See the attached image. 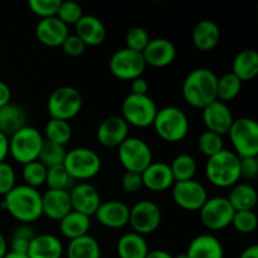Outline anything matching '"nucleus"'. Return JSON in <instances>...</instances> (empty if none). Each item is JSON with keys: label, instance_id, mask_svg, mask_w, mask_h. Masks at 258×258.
I'll return each mask as SVG.
<instances>
[{"label": "nucleus", "instance_id": "nucleus-34", "mask_svg": "<svg viewBox=\"0 0 258 258\" xmlns=\"http://www.w3.org/2000/svg\"><path fill=\"white\" fill-rule=\"evenodd\" d=\"M44 140L66 146L72 139V127L70 122L57 118H49L44 127Z\"/></svg>", "mask_w": 258, "mask_h": 258}, {"label": "nucleus", "instance_id": "nucleus-54", "mask_svg": "<svg viewBox=\"0 0 258 258\" xmlns=\"http://www.w3.org/2000/svg\"><path fill=\"white\" fill-rule=\"evenodd\" d=\"M8 252H9V249H8L7 239H5L4 234L0 233V258H4Z\"/></svg>", "mask_w": 258, "mask_h": 258}, {"label": "nucleus", "instance_id": "nucleus-18", "mask_svg": "<svg viewBox=\"0 0 258 258\" xmlns=\"http://www.w3.org/2000/svg\"><path fill=\"white\" fill-rule=\"evenodd\" d=\"M70 197L71 203H72V211L88 217L95 216L96 211L102 202L98 189L87 181L73 185L70 190Z\"/></svg>", "mask_w": 258, "mask_h": 258}, {"label": "nucleus", "instance_id": "nucleus-49", "mask_svg": "<svg viewBox=\"0 0 258 258\" xmlns=\"http://www.w3.org/2000/svg\"><path fill=\"white\" fill-rule=\"evenodd\" d=\"M130 90L133 95H139V96H145L149 92V83L145 78L141 76V77L135 78L134 81H131Z\"/></svg>", "mask_w": 258, "mask_h": 258}, {"label": "nucleus", "instance_id": "nucleus-28", "mask_svg": "<svg viewBox=\"0 0 258 258\" xmlns=\"http://www.w3.org/2000/svg\"><path fill=\"white\" fill-rule=\"evenodd\" d=\"M232 73L241 82L252 81L258 75V53L254 49H243L237 53L232 62Z\"/></svg>", "mask_w": 258, "mask_h": 258}, {"label": "nucleus", "instance_id": "nucleus-39", "mask_svg": "<svg viewBox=\"0 0 258 258\" xmlns=\"http://www.w3.org/2000/svg\"><path fill=\"white\" fill-rule=\"evenodd\" d=\"M198 149L202 155L212 158L224 149L223 138L211 131H204L198 139Z\"/></svg>", "mask_w": 258, "mask_h": 258}, {"label": "nucleus", "instance_id": "nucleus-40", "mask_svg": "<svg viewBox=\"0 0 258 258\" xmlns=\"http://www.w3.org/2000/svg\"><path fill=\"white\" fill-rule=\"evenodd\" d=\"M34 232L28 224L18 227L10 239V251L15 252V253L27 254L30 242L34 238Z\"/></svg>", "mask_w": 258, "mask_h": 258}, {"label": "nucleus", "instance_id": "nucleus-51", "mask_svg": "<svg viewBox=\"0 0 258 258\" xmlns=\"http://www.w3.org/2000/svg\"><path fill=\"white\" fill-rule=\"evenodd\" d=\"M9 155V138L0 133V163H4Z\"/></svg>", "mask_w": 258, "mask_h": 258}, {"label": "nucleus", "instance_id": "nucleus-27", "mask_svg": "<svg viewBox=\"0 0 258 258\" xmlns=\"http://www.w3.org/2000/svg\"><path fill=\"white\" fill-rule=\"evenodd\" d=\"M28 126V113L20 106L10 102L0 108V133L10 138Z\"/></svg>", "mask_w": 258, "mask_h": 258}, {"label": "nucleus", "instance_id": "nucleus-11", "mask_svg": "<svg viewBox=\"0 0 258 258\" xmlns=\"http://www.w3.org/2000/svg\"><path fill=\"white\" fill-rule=\"evenodd\" d=\"M234 209L227 197H213L207 199L199 209L201 222L209 231H222L231 226Z\"/></svg>", "mask_w": 258, "mask_h": 258}, {"label": "nucleus", "instance_id": "nucleus-16", "mask_svg": "<svg viewBox=\"0 0 258 258\" xmlns=\"http://www.w3.org/2000/svg\"><path fill=\"white\" fill-rule=\"evenodd\" d=\"M175 44L166 38L150 39L145 49L141 52L146 66L154 68H164L170 66L176 58Z\"/></svg>", "mask_w": 258, "mask_h": 258}, {"label": "nucleus", "instance_id": "nucleus-36", "mask_svg": "<svg viewBox=\"0 0 258 258\" xmlns=\"http://www.w3.org/2000/svg\"><path fill=\"white\" fill-rule=\"evenodd\" d=\"M45 184L48 189L53 190H66L70 191L72 186L75 185V180L72 176L68 174L63 164L47 168V178H45Z\"/></svg>", "mask_w": 258, "mask_h": 258}, {"label": "nucleus", "instance_id": "nucleus-3", "mask_svg": "<svg viewBox=\"0 0 258 258\" xmlns=\"http://www.w3.org/2000/svg\"><path fill=\"white\" fill-rule=\"evenodd\" d=\"M206 176L217 188H232L241 179L239 158L232 150L223 149L221 153L208 159Z\"/></svg>", "mask_w": 258, "mask_h": 258}, {"label": "nucleus", "instance_id": "nucleus-41", "mask_svg": "<svg viewBox=\"0 0 258 258\" xmlns=\"http://www.w3.org/2000/svg\"><path fill=\"white\" fill-rule=\"evenodd\" d=\"M231 226L242 234H251L257 229L258 218L253 211L234 212Z\"/></svg>", "mask_w": 258, "mask_h": 258}, {"label": "nucleus", "instance_id": "nucleus-53", "mask_svg": "<svg viewBox=\"0 0 258 258\" xmlns=\"http://www.w3.org/2000/svg\"><path fill=\"white\" fill-rule=\"evenodd\" d=\"M145 258H174V256L164 249H154V251H149Z\"/></svg>", "mask_w": 258, "mask_h": 258}, {"label": "nucleus", "instance_id": "nucleus-7", "mask_svg": "<svg viewBox=\"0 0 258 258\" xmlns=\"http://www.w3.org/2000/svg\"><path fill=\"white\" fill-rule=\"evenodd\" d=\"M44 138L33 126H25L9 138V155L22 165L38 160Z\"/></svg>", "mask_w": 258, "mask_h": 258}, {"label": "nucleus", "instance_id": "nucleus-52", "mask_svg": "<svg viewBox=\"0 0 258 258\" xmlns=\"http://www.w3.org/2000/svg\"><path fill=\"white\" fill-rule=\"evenodd\" d=\"M239 258H258V246L257 244H252V246L247 247L243 249Z\"/></svg>", "mask_w": 258, "mask_h": 258}, {"label": "nucleus", "instance_id": "nucleus-19", "mask_svg": "<svg viewBox=\"0 0 258 258\" xmlns=\"http://www.w3.org/2000/svg\"><path fill=\"white\" fill-rule=\"evenodd\" d=\"M130 207L121 201L101 202L95 217L102 227L110 229H121L128 224Z\"/></svg>", "mask_w": 258, "mask_h": 258}, {"label": "nucleus", "instance_id": "nucleus-5", "mask_svg": "<svg viewBox=\"0 0 258 258\" xmlns=\"http://www.w3.org/2000/svg\"><path fill=\"white\" fill-rule=\"evenodd\" d=\"M63 166L72 176L73 180L83 183L98 175L102 161L95 150L81 146V148L71 149L67 151Z\"/></svg>", "mask_w": 258, "mask_h": 258}, {"label": "nucleus", "instance_id": "nucleus-24", "mask_svg": "<svg viewBox=\"0 0 258 258\" xmlns=\"http://www.w3.org/2000/svg\"><path fill=\"white\" fill-rule=\"evenodd\" d=\"M221 40V28L214 20L203 19L197 23L191 32V42L201 52H211Z\"/></svg>", "mask_w": 258, "mask_h": 258}, {"label": "nucleus", "instance_id": "nucleus-12", "mask_svg": "<svg viewBox=\"0 0 258 258\" xmlns=\"http://www.w3.org/2000/svg\"><path fill=\"white\" fill-rule=\"evenodd\" d=\"M161 209L155 202L144 199L138 202L135 206L130 208L128 216V224L133 228V232L145 237L146 234H151L160 227Z\"/></svg>", "mask_w": 258, "mask_h": 258}, {"label": "nucleus", "instance_id": "nucleus-38", "mask_svg": "<svg viewBox=\"0 0 258 258\" xmlns=\"http://www.w3.org/2000/svg\"><path fill=\"white\" fill-rule=\"evenodd\" d=\"M22 176L23 180H24V185L37 189L38 186H42L43 184H45L47 168L40 161H32V163L23 165Z\"/></svg>", "mask_w": 258, "mask_h": 258}, {"label": "nucleus", "instance_id": "nucleus-10", "mask_svg": "<svg viewBox=\"0 0 258 258\" xmlns=\"http://www.w3.org/2000/svg\"><path fill=\"white\" fill-rule=\"evenodd\" d=\"M118 161L126 171L141 174L153 163V151L140 138L128 136L117 148Z\"/></svg>", "mask_w": 258, "mask_h": 258}, {"label": "nucleus", "instance_id": "nucleus-29", "mask_svg": "<svg viewBox=\"0 0 258 258\" xmlns=\"http://www.w3.org/2000/svg\"><path fill=\"white\" fill-rule=\"evenodd\" d=\"M116 249L120 258H145L150 251L145 237L135 232L122 234L118 238Z\"/></svg>", "mask_w": 258, "mask_h": 258}, {"label": "nucleus", "instance_id": "nucleus-13", "mask_svg": "<svg viewBox=\"0 0 258 258\" xmlns=\"http://www.w3.org/2000/svg\"><path fill=\"white\" fill-rule=\"evenodd\" d=\"M108 67L117 80L134 81L143 76L146 64L141 53L121 48L111 55Z\"/></svg>", "mask_w": 258, "mask_h": 258}, {"label": "nucleus", "instance_id": "nucleus-57", "mask_svg": "<svg viewBox=\"0 0 258 258\" xmlns=\"http://www.w3.org/2000/svg\"><path fill=\"white\" fill-rule=\"evenodd\" d=\"M101 258H102V257H101Z\"/></svg>", "mask_w": 258, "mask_h": 258}, {"label": "nucleus", "instance_id": "nucleus-32", "mask_svg": "<svg viewBox=\"0 0 258 258\" xmlns=\"http://www.w3.org/2000/svg\"><path fill=\"white\" fill-rule=\"evenodd\" d=\"M67 258H101L100 243L90 234L72 239L67 247Z\"/></svg>", "mask_w": 258, "mask_h": 258}, {"label": "nucleus", "instance_id": "nucleus-30", "mask_svg": "<svg viewBox=\"0 0 258 258\" xmlns=\"http://www.w3.org/2000/svg\"><path fill=\"white\" fill-rule=\"evenodd\" d=\"M58 223H59V231L62 236L72 241V239L88 234L91 228V217L72 211Z\"/></svg>", "mask_w": 258, "mask_h": 258}, {"label": "nucleus", "instance_id": "nucleus-20", "mask_svg": "<svg viewBox=\"0 0 258 258\" xmlns=\"http://www.w3.org/2000/svg\"><path fill=\"white\" fill-rule=\"evenodd\" d=\"M141 179H143L144 188L156 193L168 190L175 183L170 166L163 161H153L141 173Z\"/></svg>", "mask_w": 258, "mask_h": 258}, {"label": "nucleus", "instance_id": "nucleus-26", "mask_svg": "<svg viewBox=\"0 0 258 258\" xmlns=\"http://www.w3.org/2000/svg\"><path fill=\"white\" fill-rule=\"evenodd\" d=\"M185 253L188 258H223L224 249L213 234H199L191 239Z\"/></svg>", "mask_w": 258, "mask_h": 258}, {"label": "nucleus", "instance_id": "nucleus-47", "mask_svg": "<svg viewBox=\"0 0 258 258\" xmlns=\"http://www.w3.org/2000/svg\"><path fill=\"white\" fill-rule=\"evenodd\" d=\"M121 186H122L123 191L128 194L138 193L141 188H144L141 174L133 173V171H125L122 179H121Z\"/></svg>", "mask_w": 258, "mask_h": 258}, {"label": "nucleus", "instance_id": "nucleus-46", "mask_svg": "<svg viewBox=\"0 0 258 258\" xmlns=\"http://www.w3.org/2000/svg\"><path fill=\"white\" fill-rule=\"evenodd\" d=\"M60 48H62L63 52L67 55H70V57H80V55H82L83 53H85L87 47H86L85 43H83L77 35L70 34L66 38V40L63 42V44L60 45Z\"/></svg>", "mask_w": 258, "mask_h": 258}, {"label": "nucleus", "instance_id": "nucleus-15", "mask_svg": "<svg viewBox=\"0 0 258 258\" xmlns=\"http://www.w3.org/2000/svg\"><path fill=\"white\" fill-rule=\"evenodd\" d=\"M202 120L207 131L223 136L228 134L234 117L227 103L216 100L202 110Z\"/></svg>", "mask_w": 258, "mask_h": 258}, {"label": "nucleus", "instance_id": "nucleus-14", "mask_svg": "<svg viewBox=\"0 0 258 258\" xmlns=\"http://www.w3.org/2000/svg\"><path fill=\"white\" fill-rule=\"evenodd\" d=\"M171 198L179 208L188 212H199L208 199L206 186L196 179L175 181L171 186Z\"/></svg>", "mask_w": 258, "mask_h": 258}, {"label": "nucleus", "instance_id": "nucleus-1", "mask_svg": "<svg viewBox=\"0 0 258 258\" xmlns=\"http://www.w3.org/2000/svg\"><path fill=\"white\" fill-rule=\"evenodd\" d=\"M2 206L13 218L23 224L33 223L43 216L42 194L24 184L15 185L4 197Z\"/></svg>", "mask_w": 258, "mask_h": 258}, {"label": "nucleus", "instance_id": "nucleus-56", "mask_svg": "<svg viewBox=\"0 0 258 258\" xmlns=\"http://www.w3.org/2000/svg\"><path fill=\"white\" fill-rule=\"evenodd\" d=\"M174 258H188V254H186L185 252H183V253H179L176 254V256H174Z\"/></svg>", "mask_w": 258, "mask_h": 258}, {"label": "nucleus", "instance_id": "nucleus-9", "mask_svg": "<svg viewBox=\"0 0 258 258\" xmlns=\"http://www.w3.org/2000/svg\"><path fill=\"white\" fill-rule=\"evenodd\" d=\"M158 110L155 101L149 95L139 96L130 93L122 101L121 117L127 122L128 126L145 128L153 126Z\"/></svg>", "mask_w": 258, "mask_h": 258}, {"label": "nucleus", "instance_id": "nucleus-21", "mask_svg": "<svg viewBox=\"0 0 258 258\" xmlns=\"http://www.w3.org/2000/svg\"><path fill=\"white\" fill-rule=\"evenodd\" d=\"M68 35V27L57 17L40 19L35 25V37L45 47H60Z\"/></svg>", "mask_w": 258, "mask_h": 258}, {"label": "nucleus", "instance_id": "nucleus-22", "mask_svg": "<svg viewBox=\"0 0 258 258\" xmlns=\"http://www.w3.org/2000/svg\"><path fill=\"white\" fill-rule=\"evenodd\" d=\"M75 27L76 35L85 43L86 47H97L107 38V28L95 15H83Z\"/></svg>", "mask_w": 258, "mask_h": 258}, {"label": "nucleus", "instance_id": "nucleus-6", "mask_svg": "<svg viewBox=\"0 0 258 258\" xmlns=\"http://www.w3.org/2000/svg\"><path fill=\"white\" fill-rule=\"evenodd\" d=\"M233 153L242 158L258 156V123L251 117L234 118L228 131Z\"/></svg>", "mask_w": 258, "mask_h": 258}, {"label": "nucleus", "instance_id": "nucleus-8", "mask_svg": "<svg viewBox=\"0 0 258 258\" xmlns=\"http://www.w3.org/2000/svg\"><path fill=\"white\" fill-rule=\"evenodd\" d=\"M83 98L80 91L71 86H62L53 91L47 101V110L50 118L70 121L81 112Z\"/></svg>", "mask_w": 258, "mask_h": 258}, {"label": "nucleus", "instance_id": "nucleus-25", "mask_svg": "<svg viewBox=\"0 0 258 258\" xmlns=\"http://www.w3.org/2000/svg\"><path fill=\"white\" fill-rule=\"evenodd\" d=\"M63 244L58 237L53 234H35L28 248V258H62Z\"/></svg>", "mask_w": 258, "mask_h": 258}, {"label": "nucleus", "instance_id": "nucleus-4", "mask_svg": "<svg viewBox=\"0 0 258 258\" xmlns=\"http://www.w3.org/2000/svg\"><path fill=\"white\" fill-rule=\"evenodd\" d=\"M156 135L166 143H180L189 134V118L181 108L166 106L159 108L153 122Z\"/></svg>", "mask_w": 258, "mask_h": 258}, {"label": "nucleus", "instance_id": "nucleus-17", "mask_svg": "<svg viewBox=\"0 0 258 258\" xmlns=\"http://www.w3.org/2000/svg\"><path fill=\"white\" fill-rule=\"evenodd\" d=\"M130 134V126L121 116H110L98 125L96 138L105 148H118Z\"/></svg>", "mask_w": 258, "mask_h": 258}, {"label": "nucleus", "instance_id": "nucleus-2", "mask_svg": "<svg viewBox=\"0 0 258 258\" xmlns=\"http://www.w3.org/2000/svg\"><path fill=\"white\" fill-rule=\"evenodd\" d=\"M217 81L218 77L209 68L193 70L186 76L181 86L184 101L191 107L203 110L217 100Z\"/></svg>", "mask_w": 258, "mask_h": 258}, {"label": "nucleus", "instance_id": "nucleus-44", "mask_svg": "<svg viewBox=\"0 0 258 258\" xmlns=\"http://www.w3.org/2000/svg\"><path fill=\"white\" fill-rule=\"evenodd\" d=\"M83 12L81 5L73 2H60L59 9H58L57 18L68 27V25H76L78 20L83 17Z\"/></svg>", "mask_w": 258, "mask_h": 258}, {"label": "nucleus", "instance_id": "nucleus-48", "mask_svg": "<svg viewBox=\"0 0 258 258\" xmlns=\"http://www.w3.org/2000/svg\"><path fill=\"white\" fill-rule=\"evenodd\" d=\"M239 173L241 178L253 180L258 176V159L242 158L239 159Z\"/></svg>", "mask_w": 258, "mask_h": 258}, {"label": "nucleus", "instance_id": "nucleus-45", "mask_svg": "<svg viewBox=\"0 0 258 258\" xmlns=\"http://www.w3.org/2000/svg\"><path fill=\"white\" fill-rule=\"evenodd\" d=\"M17 185L15 170L7 161L0 163V196L5 197Z\"/></svg>", "mask_w": 258, "mask_h": 258}, {"label": "nucleus", "instance_id": "nucleus-33", "mask_svg": "<svg viewBox=\"0 0 258 258\" xmlns=\"http://www.w3.org/2000/svg\"><path fill=\"white\" fill-rule=\"evenodd\" d=\"M171 174L175 181H186L191 180L196 176L197 170H198V164L197 160L189 154H180L175 156L169 164Z\"/></svg>", "mask_w": 258, "mask_h": 258}, {"label": "nucleus", "instance_id": "nucleus-35", "mask_svg": "<svg viewBox=\"0 0 258 258\" xmlns=\"http://www.w3.org/2000/svg\"><path fill=\"white\" fill-rule=\"evenodd\" d=\"M242 90V82L232 72L224 73L217 81V100L221 102H231L236 100Z\"/></svg>", "mask_w": 258, "mask_h": 258}, {"label": "nucleus", "instance_id": "nucleus-31", "mask_svg": "<svg viewBox=\"0 0 258 258\" xmlns=\"http://www.w3.org/2000/svg\"><path fill=\"white\" fill-rule=\"evenodd\" d=\"M228 202L236 212L253 211L257 204V191L248 183H237L229 190Z\"/></svg>", "mask_w": 258, "mask_h": 258}, {"label": "nucleus", "instance_id": "nucleus-42", "mask_svg": "<svg viewBox=\"0 0 258 258\" xmlns=\"http://www.w3.org/2000/svg\"><path fill=\"white\" fill-rule=\"evenodd\" d=\"M149 42H150V35H149L148 30L143 27L131 28L125 35V48L134 50V52L141 53L145 49Z\"/></svg>", "mask_w": 258, "mask_h": 258}, {"label": "nucleus", "instance_id": "nucleus-55", "mask_svg": "<svg viewBox=\"0 0 258 258\" xmlns=\"http://www.w3.org/2000/svg\"><path fill=\"white\" fill-rule=\"evenodd\" d=\"M4 258H28L27 254H22V253H15V252L9 251L7 254H5Z\"/></svg>", "mask_w": 258, "mask_h": 258}, {"label": "nucleus", "instance_id": "nucleus-37", "mask_svg": "<svg viewBox=\"0 0 258 258\" xmlns=\"http://www.w3.org/2000/svg\"><path fill=\"white\" fill-rule=\"evenodd\" d=\"M66 154H67L66 146L44 140L42 149H40L39 156H38V161H40L45 168L60 165L64 161Z\"/></svg>", "mask_w": 258, "mask_h": 258}, {"label": "nucleus", "instance_id": "nucleus-23", "mask_svg": "<svg viewBox=\"0 0 258 258\" xmlns=\"http://www.w3.org/2000/svg\"><path fill=\"white\" fill-rule=\"evenodd\" d=\"M42 211L43 216L52 221L59 222L72 212L70 191L48 189L44 194H42Z\"/></svg>", "mask_w": 258, "mask_h": 258}, {"label": "nucleus", "instance_id": "nucleus-50", "mask_svg": "<svg viewBox=\"0 0 258 258\" xmlns=\"http://www.w3.org/2000/svg\"><path fill=\"white\" fill-rule=\"evenodd\" d=\"M10 100H12V90L4 81H0V108L9 105Z\"/></svg>", "mask_w": 258, "mask_h": 258}, {"label": "nucleus", "instance_id": "nucleus-43", "mask_svg": "<svg viewBox=\"0 0 258 258\" xmlns=\"http://www.w3.org/2000/svg\"><path fill=\"white\" fill-rule=\"evenodd\" d=\"M28 5L33 14L39 17L40 19H48L57 17L60 0H30Z\"/></svg>", "mask_w": 258, "mask_h": 258}]
</instances>
